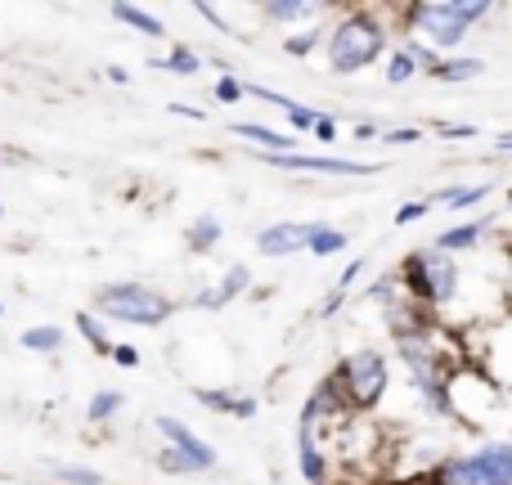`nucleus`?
Here are the masks:
<instances>
[{"label": "nucleus", "instance_id": "1", "mask_svg": "<svg viewBox=\"0 0 512 485\" xmlns=\"http://www.w3.org/2000/svg\"><path fill=\"white\" fill-rule=\"evenodd\" d=\"M486 14H490L486 0H427V5L414 9V32H423L436 50H450Z\"/></svg>", "mask_w": 512, "mask_h": 485}, {"label": "nucleus", "instance_id": "2", "mask_svg": "<svg viewBox=\"0 0 512 485\" xmlns=\"http://www.w3.org/2000/svg\"><path fill=\"white\" fill-rule=\"evenodd\" d=\"M378 54H382V27H378V18H369V14L342 18L333 41H328V63H333V72H355V68H364V63H373Z\"/></svg>", "mask_w": 512, "mask_h": 485}, {"label": "nucleus", "instance_id": "3", "mask_svg": "<svg viewBox=\"0 0 512 485\" xmlns=\"http://www.w3.org/2000/svg\"><path fill=\"white\" fill-rule=\"evenodd\" d=\"M432 485H512V445H486L432 472Z\"/></svg>", "mask_w": 512, "mask_h": 485}, {"label": "nucleus", "instance_id": "4", "mask_svg": "<svg viewBox=\"0 0 512 485\" xmlns=\"http://www.w3.org/2000/svg\"><path fill=\"white\" fill-rule=\"evenodd\" d=\"M99 310L108 319H122V324H162L171 315V301L149 292L144 283H113L99 292Z\"/></svg>", "mask_w": 512, "mask_h": 485}, {"label": "nucleus", "instance_id": "5", "mask_svg": "<svg viewBox=\"0 0 512 485\" xmlns=\"http://www.w3.org/2000/svg\"><path fill=\"white\" fill-rule=\"evenodd\" d=\"M405 283L432 306H445L454 297V283H459V270H454V256L441 252V247H427V252H414L405 261Z\"/></svg>", "mask_w": 512, "mask_h": 485}, {"label": "nucleus", "instance_id": "6", "mask_svg": "<svg viewBox=\"0 0 512 485\" xmlns=\"http://www.w3.org/2000/svg\"><path fill=\"white\" fill-rule=\"evenodd\" d=\"M342 382H346L351 405H360V409L378 405L382 391H387V360H382L378 351H355L351 360L342 364Z\"/></svg>", "mask_w": 512, "mask_h": 485}, {"label": "nucleus", "instance_id": "7", "mask_svg": "<svg viewBox=\"0 0 512 485\" xmlns=\"http://www.w3.org/2000/svg\"><path fill=\"white\" fill-rule=\"evenodd\" d=\"M319 225H301V221H283V225H270V230L256 239V247H261L265 256H288L297 252V247H310V239H315Z\"/></svg>", "mask_w": 512, "mask_h": 485}, {"label": "nucleus", "instance_id": "8", "mask_svg": "<svg viewBox=\"0 0 512 485\" xmlns=\"http://www.w3.org/2000/svg\"><path fill=\"white\" fill-rule=\"evenodd\" d=\"M158 432L167 436V441H171V450H180V454H185V459L194 463L198 472H207V468H212V463H216L212 445H203L194 432H189L185 423H176V418H158Z\"/></svg>", "mask_w": 512, "mask_h": 485}, {"label": "nucleus", "instance_id": "9", "mask_svg": "<svg viewBox=\"0 0 512 485\" xmlns=\"http://www.w3.org/2000/svg\"><path fill=\"white\" fill-rule=\"evenodd\" d=\"M274 167H288V171H328V176H373L378 167H360V162H346V158H301V153H270Z\"/></svg>", "mask_w": 512, "mask_h": 485}, {"label": "nucleus", "instance_id": "10", "mask_svg": "<svg viewBox=\"0 0 512 485\" xmlns=\"http://www.w3.org/2000/svg\"><path fill=\"white\" fill-rule=\"evenodd\" d=\"M248 279H252V274H248V265H230V274H225V279H221V288H212V292H203V297H198V306H230V301L234 297H239V292L243 288H248Z\"/></svg>", "mask_w": 512, "mask_h": 485}, {"label": "nucleus", "instance_id": "11", "mask_svg": "<svg viewBox=\"0 0 512 485\" xmlns=\"http://www.w3.org/2000/svg\"><path fill=\"white\" fill-rule=\"evenodd\" d=\"M301 472L310 485H324V454L315 450V423L301 418Z\"/></svg>", "mask_w": 512, "mask_h": 485}, {"label": "nucleus", "instance_id": "12", "mask_svg": "<svg viewBox=\"0 0 512 485\" xmlns=\"http://www.w3.org/2000/svg\"><path fill=\"white\" fill-rule=\"evenodd\" d=\"M234 135H243V140L261 144V149H270V153H292V144H297L292 135H279V131H270V126H252V122H239Z\"/></svg>", "mask_w": 512, "mask_h": 485}, {"label": "nucleus", "instance_id": "13", "mask_svg": "<svg viewBox=\"0 0 512 485\" xmlns=\"http://www.w3.org/2000/svg\"><path fill=\"white\" fill-rule=\"evenodd\" d=\"M207 409H225V414H239V418H252L256 414V400L248 396H230V391H198Z\"/></svg>", "mask_w": 512, "mask_h": 485}, {"label": "nucleus", "instance_id": "14", "mask_svg": "<svg viewBox=\"0 0 512 485\" xmlns=\"http://www.w3.org/2000/svg\"><path fill=\"white\" fill-rule=\"evenodd\" d=\"M481 68H486L481 59H454V63H432L427 72L436 81H472V77H481Z\"/></svg>", "mask_w": 512, "mask_h": 485}, {"label": "nucleus", "instance_id": "15", "mask_svg": "<svg viewBox=\"0 0 512 485\" xmlns=\"http://www.w3.org/2000/svg\"><path fill=\"white\" fill-rule=\"evenodd\" d=\"M113 18H122V23H131L135 32H144V36H167V27H162V18L144 14V9H135V5H113Z\"/></svg>", "mask_w": 512, "mask_h": 485}, {"label": "nucleus", "instance_id": "16", "mask_svg": "<svg viewBox=\"0 0 512 485\" xmlns=\"http://www.w3.org/2000/svg\"><path fill=\"white\" fill-rule=\"evenodd\" d=\"M481 230H486V221L459 225V230L441 234V239H436V247H441V252H459V247H472V243H477V239H481Z\"/></svg>", "mask_w": 512, "mask_h": 485}, {"label": "nucleus", "instance_id": "17", "mask_svg": "<svg viewBox=\"0 0 512 485\" xmlns=\"http://www.w3.org/2000/svg\"><path fill=\"white\" fill-rule=\"evenodd\" d=\"M216 239H221V221H216V216H198V221L189 225V247H198V252L212 247Z\"/></svg>", "mask_w": 512, "mask_h": 485}, {"label": "nucleus", "instance_id": "18", "mask_svg": "<svg viewBox=\"0 0 512 485\" xmlns=\"http://www.w3.org/2000/svg\"><path fill=\"white\" fill-rule=\"evenodd\" d=\"M319 5H297V0H270L265 5V18H274V23H297L301 14H315Z\"/></svg>", "mask_w": 512, "mask_h": 485}, {"label": "nucleus", "instance_id": "19", "mask_svg": "<svg viewBox=\"0 0 512 485\" xmlns=\"http://www.w3.org/2000/svg\"><path fill=\"white\" fill-rule=\"evenodd\" d=\"M23 346H27V351H59V346H63V328H27Z\"/></svg>", "mask_w": 512, "mask_h": 485}, {"label": "nucleus", "instance_id": "20", "mask_svg": "<svg viewBox=\"0 0 512 485\" xmlns=\"http://www.w3.org/2000/svg\"><path fill=\"white\" fill-rule=\"evenodd\" d=\"M342 247H346V234L342 230H328V225H319L315 239H310V252H315V256H333V252H342Z\"/></svg>", "mask_w": 512, "mask_h": 485}, {"label": "nucleus", "instance_id": "21", "mask_svg": "<svg viewBox=\"0 0 512 485\" xmlns=\"http://www.w3.org/2000/svg\"><path fill=\"white\" fill-rule=\"evenodd\" d=\"M149 68H167V72H198V54L194 50H185V45H176L171 50V59H158V63H149Z\"/></svg>", "mask_w": 512, "mask_h": 485}, {"label": "nucleus", "instance_id": "22", "mask_svg": "<svg viewBox=\"0 0 512 485\" xmlns=\"http://www.w3.org/2000/svg\"><path fill=\"white\" fill-rule=\"evenodd\" d=\"M490 194V185H472V189H445L441 194V203L445 207H472V203H481V198Z\"/></svg>", "mask_w": 512, "mask_h": 485}, {"label": "nucleus", "instance_id": "23", "mask_svg": "<svg viewBox=\"0 0 512 485\" xmlns=\"http://www.w3.org/2000/svg\"><path fill=\"white\" fill-rule=\"evenodd\" d=\"M418 72V54H409V50H400V54H391V68H387V81H409Z\"/></svg>", "mask_w": 512, "mask_h": 485}, {"label": "nucleus", "instance_id": "24", "mask_svg": "<svg viewBox=\"0 0 512 485\" xmlns=\"http://www.w3.org/2000/svg\"><path fill=\"white\" fill-rule=\"evenodd\" d=\"M117 409H122V396H117V391H99V396L90 400V423H104V418L117 414Z\"/></svg>", "mask_w": 512, "mask_h": 485}, {"label": "nucleus", "instance_id": "25", "mask_svg": "<svg viewBox=\"0 0 512 485\" xmlns=\"http://www.w3.org/2000/svg\"><path fill=\"white\" fill-rule=\"evenodd\" d=\"M54 477L59 481H68V485H104V477H99V472H90V468H54Z\"/></svg>", "mask_w": 512, "mask_h": 485}, {"label": "nucleus", "instance_id": "26", "mask_svg": "<svg viewBox=\"0 0 512 485\" xmlns=\"http://www.w3.org/2000/svg\"><path fill=\"white\" fill-rule=\"evenodd\" d=\"M77 328H81V337H86L90 346H99V351H113V346H108V337H104V328L95 324V315H77Z\"/></svg>", "mask_w": 512, "mask_h": 485}, {"label": "nucleus", "instance_id": "27", "mask_svg": "<svg viewBox=\"0 0 512 485\" xmlns=\"http://www.w3.org/2000/svg\"><path fill=\"white\" fill-rule=\"evenodd\" d=\"M283 117H288V122L297 126V131H315V122H319V113H310V108H301V104H292Z\"/></svg>", "mask_w": 512, "mask_h": 485}, {"label": "nucleus", "instance_id": "28", "mask_svg": "<svg viewBox=\"0 0 512 485\" xmlns=\"http://www.w3.org/2000/svg\"><path fill=\"white\" fill-rule=\"evenodd\" d=\"M158 463H162V472H198L194 463H189V459H185V454H180V450H167V454H162Z\"/></svg>", "mask_w": 512, "mask_h": 485}, {"label": "nucleus", "instance_id": "29", "mask_svg": "<svg viewBox=\"0 0 512 485\" xmlns=\"http://www.w3.org/2000/svg\"><path fill=\"white\" fill-rule=\"evenodd\" d=\"M423 216H427V203H405L396 212V225H414V221H423Z\"/></svg>", "mask_w": 512, "mask_h": 485}, {"label": "nucleus", "instance_id": "30", "mask_svg": "<svg viewBox=\"0 0 512 485\" xmlns=\"http://www.w3.org/2000/svg\"><path fill=\"white\" fill-rule=\"evenodd\" d=\"M243 95V86H239V81H234V77H221V81H216V99H225V104H234V99H239Z\"/></svg>", "mask_w": 512, "mask_h": 485}, {"label": "nucleus", "instance_id": "31", "mask_svg": "<svg viewBox=\"0 0 512 485\" xmlns=\"http://www.w3.org/2000/svg\"><path fill=\"white\" fill-rule=\"evenodd\" d=\"M113 360L122 364V369H135V364H140V351H135V346H113Z\"/></svg>", "mask_w": 512, "mask_h": 485}, {"label": "nucleus", "instance_id": "32", "mask_svg": "<svg viewBox=\"0 0 512 485\" xmlns=\"http://www.w3.org/2000/svg\"><path fill=\"white\" fill-rule=\"evenodd\" d=\"M315 41H319V36H315V32L297 36V41H292V36H288V54H306V50H310V45H315Z\"/></svg>", "mask_w": 512, "mask_h": 485}, {"label": "nucleus", "instance_id": "33", "mask_svg": "<svg viewBox=\"0 0 512 485\" xmlns=\"http://www.w3.org/2000/svg\"><path fill=\"white\" fill-rule=\"evenodd\" d=\"M387 140L391 144H418V131H414V126H405V131H391Z\"/></svg>", "mask_w": 512, "mask_h": 485}, {"label": "nucleus", "instance_id": "34", "mask_svg": "<svg viewBox=\"0 0 512 485\" xmlns=\"http://www.w3.org/2000/svg\"><path fill=\"white\" fill-rule=\"evenodd\" d=\"M315 131H319V140H333V135H337V122H333V117H319Z\"/></svg>", "mask_w": 512, "mask_h": 485}, {"label": "nucleus", "instance_id": "35", "mask_svg": "<svg viewBox=\"0 0 512 485\" xmlns=\"http://www.w3.org/2000/svg\"><path fill=\"white\" fill-rule=\"evenodd\" d=\"M373 135H378V126H373V122H360V126H355V140H373Z\"/></svg>", "mask_w": 512, "mask_h": 485}, {"label": "nucleus", "instance_id": "36", "mask_svg": "<svg viewBox=\"0 0 512 485\" xmlns=\"http://www.w3.org/2000/svg\"><path fill=\"white\" fill-rule=\"evenodd\" d=\"M499 153H512V135H504V140H499Z\"/></svg>", "mask_w": 512, "mask_h": 485}, {"label": "nucleus", "instance_id": "37", "mask_svg": "<svg viewBox=\"0 0 512 485\" xmlns=\"http://www.w3.org/2000/svg\"><path fill=\"white\" fill-rule=\"evenodd\" d=\"M0 216H5V207H0Z\"/></svg>", "mask_w": 512, "mask_h": 485}]
</instances>
